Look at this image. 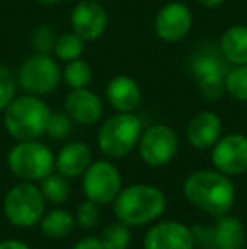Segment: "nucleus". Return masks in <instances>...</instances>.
I'll list each match as a JSON object with an SVG mask.
<instances>
[{
    "label": "nucleus",
    "instance_id": "nucleus-8",
    "mask_svg": "<svg viewBox=\"0 0 247 249\" xmlns=\"http://www.w3.org/2000/svg\"><path fill=\"white\" fill-rule=\"evenodd\" d=\"M60 66L48 53H37L27 58L17 73V82L31 95H44L53 92L60 83Z\"/></svg>",
    "mask_w": 247,
    "mask_h": 249
},
{
    "label": "nucleus",
    "instance_id": "nucleus-28",
    "mask_svg": "<svg viewBox=\"0 0 247 249\" xmlns=\"http://www.w3.org/2000/svg\"><path fill=\"white\" fill-rule=\"evenodd\" d=\"M16 95V78L12 71L0 65V110H5L7 105L14 100Z\"/></svg>",
    "mask_w": 247,
    "mask_h": 249
},
{
    "label": "nucleus",
    "instance_id": "nucleus-25",
    "mask_svg": "<svg viewBox=\"0 0 247 249\" xmlns=\"http://www.w3.org/2000/svg\"><path fill=\"white\" fill-rule=\"evenodd\" d=\"M105 249H127L131 244V231L124 222H115L107 226L100 236Z\"/></svg>",
    "mask_w": 247,
    "mask_h": 249
},
{
    "label": "nucleus",
    "instance_id": "nucleus-17",
    "mask_svg": "<svg viewBox=\"0 0 247 249\" xmlns=\"http://www.w3.org/2000/svg\"><path fill=\"white\" fill-rule=\"evenodd\" d=\"M105 95L109 104L115 108L117 112H132L139 107L142 100L141 89L137 82L127 75L114 76L107 83Z\"/></svg>",
    "mask_w": 247,
    "mask_h": 249
},
{
    "label": "nucleus",
    "instance_id": "nucleus-21",
    "mask_svg": "<svg viewBox=\"0 0 247 249\" xmlns=\"http://www.w3.org/2000/svg\"><path fill=\"white\" fill-rule=\"evenodd\" d=\"M75 226V219L69 212L63 209H54L49 213L41 219V231L46 234L48 237H54V239H63L73 231Z\"/></svg>",
    "mask_w": 247,
    "mask_h": 249
},
{
    "label": "nucleus",
    "instance_id": "nucleus-2",
    "mask_svg": "<svg viewBox=\"0 0 247 249\" xmlns=\"http://www.w3.org/2000/svg\"><path fill=\"white\" fill-rule=\"evenodd\" d=\"M114 202L115 215L127 226H144L152 222L165 212L166 207V198L159 188L142 183L120 190Z\"/></svg>",
    "mask_w": 247,
    "mask_h": 249
},
{
    "label": "nucleus",
    "instance_id": "nucleus-7",
    "mask_svg": "<svg viewBox=\"0 0 247 249\" xmlns=\"http://www.w3.org/2000/svg\"><path fill=\"white\" fill-rule=\"evenodd\" d=\"M3 212L10 224L17 227H33L41 222L44 212V197L41 188L31 183H19L3 198Z\"/></svg>",
    "mask_w": 247,
    "mask_h": 249
},
{
    "label": "nucleus",
    "instance_id": "nucleus-30",
    "mask_svg": "<svg viewBox=\"0 0 247 249\" xmlns=\"http://www.w3.org/2000/svg\"><path fill=\"white\" fill-rule=\"evenodd\" d=\"M54 43H56V37H54L51 27H37V31L34 33V46L39 50V53H46L49 48L54 50Z\"/></svg>",
    "mask_w": 247,
    "mask_h": 249
},
{
    "label": "nucleus",
    "instance_id": "nucleus-3",
    "mask_svg": "<svg viewBox=\"0 0 247 249\" xmlns=\"http://www.w3.org/2000/svg\"><path fill=\"white\" fill-rule=\"evenodd\" d=\"M51 110L39 97H17L5 108V129L17 141H31L46 132Z\"/></svg>",
    "mask_w": 247,
    "mask_h": 249
},
{
    "label": "nucleus",
    "instance_id": "nucleus-23",
    "mask_svg": "<svg viewBox=\"0 0 247 249\" xmlns=\"http://www.w3.org/2000/svg\"><path fill=\"white\" fill-rule=\"evenodd\" d=\"M83 50H85V41L78 36L76 33H65L56 37L54 43V53L63 61H73L80 58Z\"/></svg>",
    "mask_w": 247,
    "mask_h": 249
},
{
    "label": "nucleus",
    "instance_id": "nucleus-6",
    "mask_svg": "<svg viewBox=\"0 0 247 249\" xmlns=\"http://www.w3.org/2000/svg\"><path fill=\"white\" fill-rule=\"evenodd\" d=\"M7 164L16 177L36 181L53 173L56 160L48 146L37 142L36 139H31V141H19V144L10 149Z\"/></svg>",
    "mask_w": 247,
    "mask_h": 249
},
{
    "label": "nucleus",
    "instance_id": "nucleus-12",
    "mask_svg": "<svg viewBox=\"0 0 247 249\" xmlns=\"http://www.w3.org/2000/svg\"><path fill=\"white\" fill-rule=\"evenodd\" d=\"M193 16L188 5L181 2H169L156 16V34L166 43H176L183 39L191 29Z\"/></svg>",
    "mask_w": 247,
    "mask_h": 249
},
{
    "label": "nucleus",
    "instance_id": "nucleus-32",
    "mask_svg": "<svg viewBox=\"0 0 247 249\" xmlns=\"http://www.w3.org/2000/svg\"><path fill=\"white\" fill-rule=\"evenodd\" d=\"M0 249H31L27 244L20 243V241L16 239H9V241H2L0 243Z\"/></svg>",
    "mask_w": 247,
    "mask_h": 249
},
{
    "label": "nucleus",
    "instance_id": "nucleus-14",
    "mask_svg": "<svg viewBox=\"0 0 247 249\" xmlns=\"http://www.w3.org/2000/svg\"><path fill=\"white\" fill-rule=\"evenodd\" d=\"M107 12L95 0H83L71 12V27L83 41H95L107 29Z\"/></svg>",
    "mask_w": 247,
    "mask_h": 249
},
{
    "label": "nucleus",
    "instance_id": "nucleus-20",
    "mask_svg": "<svg viewBox=\"0 0 247 249\" xmlns=\"http://www.w3.org/2000/svg\"><path fill=\"white\" fill-rule=\"evenodd\" d=\"M222 54L231 65H247V26H232L218 43Z\"/></svg>",
    "mask_w": 247,
    "mask_h": 249
},
{
    "label": "nucleus",
    "instance_id": "nucleus-19",
    "mask_svg": "<svg viewBox=\"0 0 247 249\" xmlns=\"http://www.w3.org/2000/svg\"><path fill=\"white\" fill-rule=\"evenodd\" d=\"M212 234H214V249L246 248V231L237 217L222 215L212 229Z\"/></svg>",
    "mask_w": 247,
    "mask_h": 249
},
{
    "label": "nucleus",
    "instance_id": "nucleus-34",
    "mask_svg": "<svg viewBox=\"0 0 247 249\" xmlns=\"http://www.w3.org/2000/svg\"><path fill=\"white\" fill-rule=\"evenodd\" d=\"M39 3H43V5H56V3H60L61 0H37Z\"/></svg>",
    "mask_w": 247,
    "mask_h": 249
},
{
    "label": "nucleus",
    "instance_id": "nucleus-9",
    "mask_svg": "<svg viewBox=\"0 0 247 249\" xmlns=\"http://www.w3.org/2000/svg\"><path fill=\"white\" fill-rule=\"evenodd\" d=\"M120 173L109 161L92 163L83 173V192L86 198L99 205H105L120 194Z\"/></svg>",
    "mask_w": 247,
    "mask_h": 249
},
{
    "label": "nucleus",
    "instance_id": "nucleus-22",
    "mask_svg": "<svg viewBox=\"0 0 247 249\" xmlns=\"http://www.w3.org/2000/svg\"><path fill=\"white\" fill-rule=\"evenodd\" d=\"M93 71L92 66L82 58H76L73 61H68L63 70V80L71 90L76 89H86L92 83Z\"/></svg>",
    "mask_w": 247,
    "mask_h": 249
},
{
    "label": "nucleus",
    "instance_id": "nucleus-33",
    "mask_svg": "<svg viewBox=\"0 0 247 249\" xmlns=\"http://www.w3.org/2000/svg\"><path fill=\"white\" fill-rule=\"evenodd\" d=\"M201 7H207V9H215V7L222 5L225 0H197Z\"/></svg>",
    "mask_w": 247,
    "mask_h": 249
},
{
    "label": "nucleus",
    "instance_id": "nucleus-13",
    "mask_svg": "<svg viewBox=\"0 0 247 249\" xmlns=\"http://www.w3.org/2000/svg\"><path fill=\"white\" fill-rule=\"evenodd\" d=\"M193 231L183 222L165 220L148 231L144 249H193Z\"/></svg>",
    "mask_w": 247,
    "mask_h": 249
},
{
    "label": "nucleus",
    "instance_id": "nucleus-18",
    "mask_svg": "<svg viewBox=\"0 0 247 249\" xmlns=\"http://www.w3.org/2000/svg\"><path fill=\"white\" fill-rule=\"evenodd\" d=\"M92 161V151L82 141H73L63 146V149L56 156L58 173L66 178L80 177L86 171Z\"/></svg>",
    "mask_w": 247,
    "mask_h": 249
},
{
    "label": "nucleus",
    "instance_id": "nucleus-1",
    "mask_svg": "<svg viewBox=\"0 0 247 249\" xmlns=\"http://www.w3.org/2000/svg\"><path fill=\"white\" fill-rule=\"evenodd\" d=\"M183 194L195 207L222 217L232 209L235 200V188L222 171L200 170L185 180Z\"/></svg>",
    "mask_w": 247,
    "mask_h": 249
},
{
    "label": "nucleus",
    "instance_id": "nucleus-26",
    "mask_svg": "<svg viewBox=\"0 0 247 249\" xmlns=\"http://www.w3.org/2000/svg\"><path fill=\"white\" fill-rule=\"evenodd\" d=\"M225 92L235 100L247 102V65H237L225 76Z\"/></svg>",
    "mask_w": 247,
    "mask_h": 249
},
{
    "label": "nucleus",
    "instance_id": "nucleus-29",
    "mask_svg": "<svg viewBox=\"0 0 247 249\" xmlns=\"http://www.w3.org/2000/svg\"><path fill=\"white\" fill-rule=\"evenodd\" d=\"M100 213H99V203L92 202V200H86V202L80 203L78 209H76V222L83 229H90L97 224Z\"/></svg>",
    "mask_w": 247,
    "mask_h": 249
},
{
    "label": "nucleus",
    "instance_id": "nucleus-11",
    "mask_svg": "<svg viewBox=\"0 0 247 249\" xmlns=\"http://www.w3.org/2000/svg\"><path fill=\"white\" fill-rule=\"evenodd\" d=\"M212 163L224 175H242L247 171V136L229 134L218 139L212 151Z\"/></svg>",
    "mask_w": 247,
    "mask_h": 249
},
{
    "label": "nucleus",
    "instance_id": "nucleus-16",
    "mask_svg": "<svg viewBox=\"0 0 247 249\" xmlns=\"http://www.w3.org/2000/svg\"><path fill=\"white\" fill-rule=\"evenodd\" d=\"M222 121L215 112L203 110L191 117L186 127V139L193 148L207 149L212 148L220 139Z\"/></svg>",
    "mask_w": 247,
    "mask_h": 249
},
{
    "label": "nucleus",
    "instance_id": "nucleus-4",
    "mask_svg": "<svg viewBox=\"0 0 247 249\" xmlns=\"http://www.w3.org/2000/svg\"><path fill=\"white\" fill-rule=\"evenodd\" d=\"M231 63L222 54L220 48L201 46L190 59L191 75L197 78L200 93L207 100H218L225 93V76Z\"/></svg>",
    "mask_w": 247,
    "mask_h": 249
},
{
    "label": "nucleus",
    "instance_id": "nucleus-5",
    "mask_svg": "<svg viewBox=\"0 0 247 249\" xmlns=\"http://www.w3.org/2000/svg\"><path fill=\"white\" fill-rule=\"evenodd\" d=\"M142 124L132 112H119L103 122L99 132V146L110 158H122L139 142Z\"/></svg>",
    "mask_w": 247,
    "mask_h": 249
},
{
    "label": "nucleus",
    "instance_id": "nucleus-10",
    "mask_svg": "<svg viewBox=\"0 0 247 249\" xmlns=\"http://www.w3.org/2000/svg\"><path fill=\"white\" fill-rule=\"evenodd\" d=\"M139 154L151 166H165L178 153V138L169 125L154 124L139 138Z\"/></svg>",
    "mask_w": 247,
    "mask_h": 249
},
{
    "label": "nucleus",
    "instance_id": "nucleus-31",
    "mask_svg": "<svg viewBox=\"0 0 247 249\" xmlns=\"http://www.w3.org/2000/svg\"><path fill=\"white\" fill-rule=\"evenodd\" d=\"M73 249H105V248H103L102 241L97 239V237H85V239L78 241L73 246Z\"/></svg>",
    "mask_w": 247,
    "mask_h": 249
},
{
    "label": "nucleus",
    "instance_id": "nucleus-27",
    "mask_svg": "<svg viewBox=\"0 0 247 249\" xmlns=\"http://www.w3.org/2000/svg\"><path fill=\"white\" fill-rule=\"evenodd\" d=\"M46 132L51 139H56V141L65 139L71 132V117L68 114H63V112H56V114L51 112Z\"/></svg>",
    "mask_w": 247,
    "mask_h": 249
},
{
    "label": "nucleus",
    "instance_id": "nucleus-15",
    "mask_svg": "<svg viewBox=\"0 0 247 249\" xmlns=\"http://www.w3.org/2000/svg\"><path fill=\"white\" fill-rule=\"evenodd\" d=\"M65 110L71 121L78 124H95L103 112V104L99 95L90 92L88 89H76L66 95Z\"/></svg>",
    "mask_w": 247,
    "mask_h": 249
},
{
    "label": "nucleus",
    "instance_id": "nucleus-24",
    "mask_svg": "<svg viewBox=\"0 0 247 249\" xmlns=\"http://www.w3.org/2000/svg\"><path fill=\"white\" fill-rule=\"evenodd\" d=\"M43 197L51 203H63L69 195V185L63 175H48L41 180Z\"/></svg>",
    "mask_w": 247,
    "mask_h": 249
}]
</instances>
